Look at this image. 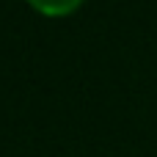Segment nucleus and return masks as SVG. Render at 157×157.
<instances>
[{"instance_id": "obj_1", "label": "nucleus", "mask_w": 157, "mask_h": 157, "mask_svg": "<svg viewBox=\"0 0 157 157\" xmlns=\"http://www.w3.org/2000/svg\"><path fill=\"white\" fill-rule=\"evenodd\" d=\"M30 3L39 6L41 11H47V14H63V11L75 8L80 0H30Z\"/></svg>"}]
</instances>
